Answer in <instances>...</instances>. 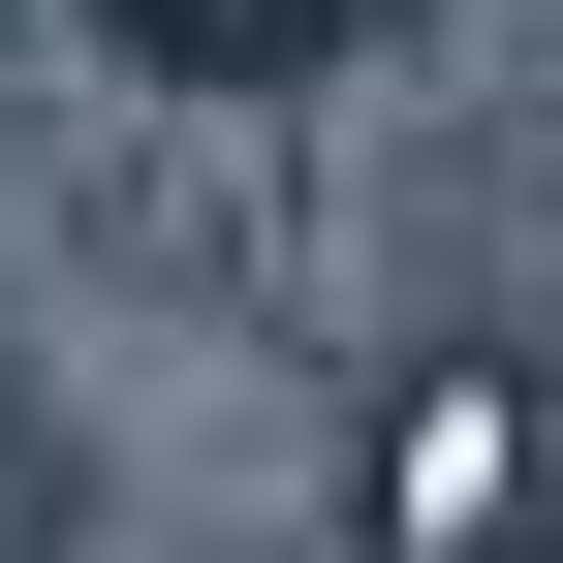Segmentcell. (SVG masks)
Listing matches in <instances>:
<instances>
[{
    "mask_svg": "<svg viewBox=\"0 0 563 563\" xmlns=\"http://www.w3.org/2000/svg\"><path fill=\"white\" fill-rule=\"evenodd\" d=\"M125 32H188V63H313L344 0H125Z\"/></svg>",
    "mask_w": 563,
    "mask_h": 563,
    "instance_id": "1",
    "label": "cell"
}]
</instances>
